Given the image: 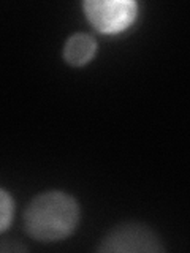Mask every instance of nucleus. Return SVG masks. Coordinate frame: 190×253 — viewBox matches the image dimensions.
Returning <instances> with one entry per match:
<instances>
[{
    "label": "nucleus",
    "instance_id": "nucleus-1",
    "mask_svg": "<svg viewBox=\"0 0 190 253\" xmlns=\"http://www.w3.org/2000/svg\"><path fill=\"white\" fill-rule=\"evenodd\" d=\"M79 206L75 198L62 192H48L32 200L24 213V225L30 237L43 242L60 241L75 231Z\"/></svg>",
    "mask_w": 190,
    "mask_h": 253
},
{
    "label": "nucleus",
    "instance_id": "nucleus-2",
    "mask_svg": "<svg viewBox=\"0 0 190 253\" xmlns=\"http://www.w3.org/2000/svg\"><path fill=\"white\" fill-rule=\"evenodd\" d=\"M84 11L89 22L101 34H119L137 19L138 5L132 0H87Z\"/></svg>",
    "mask_w": 190,
    "mask_h": 253
},
{
    "label": "nucleus",
    "instance_id": "nucleus-3",
    "mask_svg": "<svg viewBox=\"0 0 190 253\" xmlns=\"http://www.w3.org/2000/svg\"><path fill=\"white\" fill-rule=\"evenodd\" d=\"M158 237L141 225H124L109 233L100 244V252H162Z\"/></svg>",
    "mask_w": 190,
    "mask_h": 253
},
{
    "label": "nucleus",
    "instance_id": "nucleus-4",
    "mask_svg": "<svg viewBox=\"0 0 190 253\" xmlns=\"http://www.w3.org/2000/svg\"><path fill=\"white\" fill-rule=\"evenodd\" d=\"M97 51L95 40L87 34H75L71 35L65 47H63V57L73 67H83L87 62H91Z\"/></svg>",
    "mask_w": 190,
    "mask_h": 253
},
{
    "label": "nucleus",
    "instance_id": "nucleus-5",
    "mask_svg": "<svg viewBox=\"0 0 190 253\" xmlns=\"http://www.w3.org/2000/svg\"><path fill=\"white\" fill-rule=\"evenodd\" d=\"M13 212H14V204L11 196L5 190L0 188V233L5 231L8 225L11 223Z\"/></svg>",
    "mask_w": 190,
    "mask_h": 253
}]
</instances>
